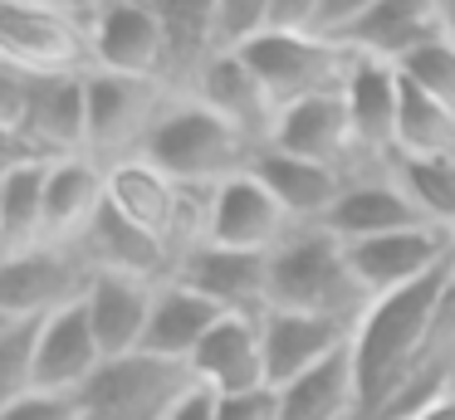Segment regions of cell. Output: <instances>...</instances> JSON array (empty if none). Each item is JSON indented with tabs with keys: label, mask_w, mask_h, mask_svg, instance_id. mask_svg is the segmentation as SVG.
<instances>
[{
	"label": "cell",
	"mask_w": 455,
	"mask_h": 420,
	"mask_svg": "<svg viewBox=\"0 0 455 420\" xmlns=\"http://www.w3.org/2000/svg\"><path fill=\"white\" fill-rule=\"evenodd\" d=\"M455 259L445 269L426 273L421 283H406L396 293H382L363 308L353 328V371H357V391H363V420L416 361L426 357V342H431V322L441 308L445 279H451Z\"/></svg>",
	"instance_id": "6da1fadb"
},
{
	"label": "cell",
	"mask_w": 455,
	"mask_h": 420,
	"mask_svg": "<svg viewBox=\"0 0 455 420\" xmlns=\"http://www.w3.org/2000/svg\"><path fill=\"white\" fill-rule=\"evenodd\" d=\"M367 293L347 264V244L323 225H294L275 254H269V308L328 313V318L357 322Z\"/></svg>",
	"instance_id": "7a4b0ae2"
},
{
	"label": "cell",
	"mask_w": 455,
	"mask_h": 420,
	"mask_svg": "<svg viewBox=\"0 0 455 420\" xmlns=\"http://www.w3.org/2000/svg\"><path fill=\"white\" fill-rule=\"evenodd\" d=\"M142 156H148L152 166H162L177 186H201V191H211V186L250 171L255 147H250L220 113H211L206 103H196L191 93H177L172 107L162 113V123L152 127Z\"/></svg>",
	"instance_id": "3957f363"
},
{
	"label": "cell",
	"mask_w": 455,
	"mask_h": 420,
	"mask_svg": "<svg viewBox=\"0 0 455 420\" xmlns=\"http://www.w3.org/2000/svg\"><path fill=\"white\" fill-rule=\"evenodd\" d=\"M0 64L25 74H93L89 10L0 0Z\"/></svg>",
	"instance_id": "277c9868"
},
{
	"label": "cell",
	"mask_w": 455,
	"mask_h": 420,
	"mask_svg": "<svg viewBox=\"0 0 455 420\" xmlns=\"http://www.w3.org/2000/svg\"><path fill=\"white\" fill-rule=\"evenodd\" d=\"M201 381L191 376L187 361H167L152 352H128V357H108L93 381L79 391L84 420H167L181 406L187 391Z\"/></svg>",
	"instance_id": "5b68a950"
},
{
	"label": "cell",
	"mask_w": 455,
	"mask_h": 420,
	"mask_svg": "<svg viewBox=\"0 0 455 420\" xmlns=\"http://www.w3.org/2000/svg\"><path fill=\"white\" fill-rule=\"evenodd\" d=\"M99 269L79 240H44L35 250L0 254V318H50L84 303Z\"/></svg>",
	"instance_id": "8992f818"
},
{
	"label": "cell",
	"mask_w": 455,
	"mask_h": 420,
	"mask_svg": "<svg viewBox=\"0 0 455 420\" xmlns=\"http://www.w3.org/2000/svg\"><path fill=\"white\" fill-rule=\"evenodd\" d=\"M245 64L259 74V83L269 88L275 107L284 113L289 103H304L314 93H338L347 88V74H353L357 54L333 35H259L255 44L240 49Z\"/></svg>",
	"instance_id": "52a82bcc"
},
{
	"label": "cell",
	"mask_w": 455,
	"mask_h": 420,
	"mask_svg": "<svg viewBox=\"0 0 455 420\" xmlns=\"http://www.w3.org/2000/svg\"><path fill=\"white\" fill-rule=\"evenodd\" d=\"M177 88L162 78H123V74H89V156L103 166L142 156L152 127L172 107Z\"/></svg>",
	"instance_id": "ba28073f"
},
{
	"label": "cell",
	"mask_w": 455,
	"mask_h": 420,
	"mask_svg": "<svg viewBox=\"0 0 455 420\" xmlns=\"http://www.w3.org/2000/svg\"><path fill=\"white\" fill-rule=\"evenodd\" d=\"M89 49L99 74L167 83V35L152 0H99L89 10Z\"/></svg>",
	"instance_id": "9c48e42d"
},
{
	"label": "cell",
	"mask_w": 455,
	"mask_h": 420,
	"mask_svg": "<svg viewBox=\"0 0 455 420\" xmlns=\"http://www.w3.org/2000/svg\"><path fill=\"white\" fill-rule=\"evenodd\" d=\"M269 147H279V152H289V156H308V162L338 166V171H347V176L377 171V166H382V162H367L363 147H357L343 88H338V93H314V98H304V103H289L275 123Z\"/></svg>",
	"instance_id": "30bf717a"
},
{
	"label": "cell",
	"mask_w": 455,
	"mask_h": 420,
	"mask_svg": "<svg viewBox=\"0 0 455 420\" xmlns=\"http://www.w3.org/2000/svg\"><path fill=\"white\" fill-rule=\"evenodd\" d=\"M451 259H455V244L441 225H411V230H392V234H372V240L347 244V264H353L367 298L421 283L426 273L445 269Z\"/></svg>",
	"instance_id": "8fae6325"
},
{
	"label": "cell",
	"mask_w": 455,
	"mask_h": 420,
	"mask_svg": "<svg viewBox=\"0 0 455 420\" xmlns=\"http://www.w3.org/2000/svg\"><path fill=\"white\" fill-rule=\"evenodd\" d=\"M187 289L211 298L220 313H245L265 318L269 313V254L250 250H226V244H191L177 254V273Z\"/></svg>",
	"instance_id": "7c38bea8"
},
{
	"label": "cell",
	"mask_w": 455,
	"mask_h": 420,
	"mask_svg": "<svg viewBox=\"0 0 455 420\" xmlns=\"http://www.w3.org/2000/svg\"><path fill=\"white\" fill-rule=\"evenodd\" d=\"M294 220L284 205L269 195V186L255 171H240L230 181L211 186V215H206V240L226 250H250V254H275ZM201 240V244H206Z\"/></svg>",
	"instance_id": "4fadbf2b"
},
{
	"label": "cell",
	"mask_w": 455,
	"mask_h": 420,
	"mask_svg": "<svg viewBox=\"0 0 455 420\" xmlns=\"http://www.w3.org/2000/svg\"><path fill=\"white\" fill-rule=\"evenodd\" d=\"M191 98L226 117L255 152L269 147V137H275L279 107H275V98H269V88L259 83V74L245 64L240 49H226V54L211 59V64L196 74V83H191Z\"/></svg>",
	"instance_id": "5bb4252c"
},
{
	"label": "cell",
	"mask_w": 455,
	"mask_h": 420,
	"mask_svg": "<svg viewBox=\"0 0 455 420\" xmlns=\"http://www.w3.org/2000/svg\"><path fill=\"white\" fill-rule=\"evenodd\" d=\"M353 328L347 318H328V313H294V308H269L265 313V367L269 386H289L304 371L323 367L328 357L353 347Z\"/></svg>",
	"instance_id": "9a60e30c"
},
{
	"label": "cell",
	"mask_w": 455,
	"mask_h": 420,
	"mask_svg": "<svg viewBox=\"0 0 455 420\" xmlns=\"http://www.w3.org/2000/svg\"><path fill=\"white\" fill-rule=\"evenodd\" d=\"M191 376L206 391L226 396V391H250L269 386L265 367V318H245V313H226L216 328L201 337V347L191 352Z\"/></svg>",
	"instance_id": "2e32d148"
},
{
	"label": "cell",
	"mask_w": 455,
	"mask_h": 420,
	"mask_svg": "<svg viewBox=\"0 0 455 420\" xmlns=\"http://www.w3.org/2000/svg\"><path fill=\"white\" fill-rule=\"evenodd\" d=\"M411 225H431V220H421L411 195L396 186L392 166H377V171L347 176V191L338 195V205L328 210L323 230H333L343 244H353V240H372V234L411 230Z\"/></svg>",
	"instance_id": "e0dca14e"
},
{
	"label": "cell",
	"mask_w": 455,
	"mask_h": 420,
	"mask_svg": "<svg viewBox=\"0 0 455 420\" xmlns=\"http://www.w3.org/2000/svg\"><path fill=\"white\" fill-rule=\"evenodd\" d=\"M357 59L406 64L416 49L441 39V0H377L347 35H338Z\"/></svg>",
	"instance_id": "ac0fdd59"
},
{
	"label": "cell",
	"mask_w": 455,
	"mask_h": 420,
	"mask_svg": "<svg viewBox=\"0 0 455 420\" xmlns=\"http://www.w3.org/2000/svg\"><path fill=\"white\" fill-rule=\"evenodd\" d=\"M250 171L269 186V195L284 205V215L294 225H323L328 210L338 205V195L347 191V171L308 162V156H289L279 147H259Z\"/></svg>",
	"instance_id": "d6986e66"
},
{
	"label": "cell",
	"mask_w": 455,
	"mask_h": 420,
	"mask_svg": "<svg viewBox=\"0 0 455 420\" xmlns=\"http://www.w3.org/2000/svg\"><path fill=\"white\" fill-rule=\"evenodd\" d=\"M162 283L132 279V273H99L93 279V289L84 293V313L93 322V337H99L103 357L142 352V337H148V322H152V303H157Z\"/></svg>",
	"instance_id": "ffe728a7"
},
{
	"label": "cell",
	"mask_w": 455,
	"mask_h": 420,
	"mask_svg": "<svg viewBox=\"0 0 455 420\" xmlns=\"http://www.w3.org/2000/svg\"><path fill=\"white\" fill-rule=\"evenodd\" d=\"M347 113H353V132L367 162L392 166L396 156V117H402V68L377 64V59H357L347 74Z\"/></svg>",
	"instance_id": "44dd1931"
},
{
	"label": "cell",
	"mask_w": 455,
	"mask_h": 420,
	"mask_svg": "<svg viewBox=\"0 0 455 420\" xmlns=\"http://www.w3.org/2000/svg\"><path fill=\"white\" fill-rule=\"evenodd\" d=\"M103 361L108 357H103L99 337H93V322H89V313H84V303L60 308V313L44 318V332H40L35 391H69V396H79Z\"/></svg>",
	"instance_id": "7402d4cb"
},
{
	"label": "cell",
	"mask_w": 455,
	"mask_h": 420,
	"mask_svg": "<svg viewBox=\"0 0 455 420\" xmlns=\"http://www.w3.org/2000/svg\"><path fill=\"white\" fill-rule=\"evenodd\" d=\"M79 244L99 273H132V279H152V283L177 273V250L162 244L157 234L138 230L132 220H123L113 205H103L99 220L84 230Z\"/></svg>",
	"instance_id": "603a6c76"
},
{
	"label": "cell",
	"mask_w": 455,
	"mask_h": 420,
	"mask_svg": "<svg viewBox=\"0 0 455 420\" xmlns=\"http://www.w3.org/2000/svg\"><path fill=\"white\" fill-rule=\"evenodd\" d=\"M108 205V166L99 156H60L50 162L44 210H50V240H84L99 210Z\"/></svg>",
	"instance_id": "cb8c5ba5"
},
{
	"label": "cell",
	"mask_w": 455,
	"mask_h": 420,
	"mask_svg": "<svg viewBox=\"0 0 455 420\" xmlns=\"http://www.w3.org/2000/svg\"><path fill=\"white\" fill-rule=\"evenodd\" d=\"M167 35V83L177 93H191L196 74L220 54L216 39V0H152Z\"/></svg>",
	"instance_id": "d4e9b609"
},
{
	"label": "cell",
	"mask_w": 455,
	"mask_h": 420,
	"mask_svg": "<svg viewBox=\"0 0 455 420\" xmlns=\"http://www.w3.org/2000/svg\"><path fill=\"white\" fill-rule=\"evenodd\" d=\"M220 318H226V313L211 298H201V293L187 289L181 279H167L157 289V303H152V322H148V337H142V352L167 357V361H191V352L201 347V337H206Z\"/></svg>",
	"instance_id": "484cf974"
},
{
	"label": "cell",
	"mask_w": 455,
	"mask_h": 420,
	"mask_svg": "<svg viewBox=\"0 0 455 420\" xmlns=\"http://www.w3.org/2000/svg\"><path fill=\"white\" fill-rule=\"evenodd\" d=\"M279 420H363L353 347L328 357L323 367L304 371L289 386H279Z\"/></svg>",
	"instance_id": "4316f807"
},
{
	"label": "cell",
	"mask_w": 455,
	"mask_h": 420,
	"mask_svg": "<svg viewBox=\"0 0 455 420\" xmlns=\"http://www.w3.org/2000/svg\"><path fill=\"white\" fill-rule=\"evenodd\" d=\"M44 186H50V162H5V171H0V254H20L50 240Z\"/></svg>",
	"instance_id": "83f0119b"
},
{
	"label": "cell",
	"mask_w": 455,
	"mask_h": 420,
	"mask_svg": "<svg viewBox=\"0 0 455 420\" xmlns=\"http://www.w3.org/2000/svg\"><path fill=\"white\" fill-rule=\"evenodd\" d=\"M396 156H455V107L421 93L402 78V117H396Z\"/></svg>",
	"instance_id": "f1b7e54d"
},
{
	"label": "cell",
	"mask_w": 455,
	"mask_h": 420,
	"mask_svg": "<svg viewBox=\"0 0 455 420\" xmlns=\"http://www.w3.org/2000/svg\"><path fill=\"white\" fill-rule=\"evenodd\" d=\"M392 176L421 220L451 230L455 225V156H392Z\"/></svg>",
	"instance_id": "f546056e"
},
{
	"label": "cell",
	"mask_w": 455,
	"mask_h": 420,
	"mask_svg": "<svg viewBox=\"0 0 455 420\" xmlns=\"http://www.w3.org/2000/svg\"><path fill=\"white\" fill-rule=\"evenodd\" d=\"M40 332H44V318H0V400L35 391Z\"/></svg>",
	"instance_id": "4dcf8cb0"
},
{
	"label": "cell",
	"mask_w": 455,
	"mask_h": 420,
	"mask_svg": "<svg viewBox=\"0 0 455 420\" xmlns=\"http://www.w3.org/2000/svg\"><path fill=\"white\" fill-rule=\"evenodd\" d=\"M396 68H402L406 83H416L421 93H431V98H441L445 107H455V44L445 35L431 39L426 49H416V54Z\"/></svg>",
	"instance_id": "1f68e13d"
},
{
	"label": "cell",
	"mask_w": 455,
	"mask_h": 420,
	"mask_svg": "<svg viewBox=\"0 0 455 420\" xmlns=\"http://www.w3.org/2000/svg\"><path fill=\"white\" fill-rule=\"evenodd\" d=\"M269 35V0H216V39L226 49H245Z\"/></svg>",
	"instance_id": "d6a6232c"
},
{
	"label": "cell",
	"mask_w": 455,
	"mask_h": 420,
	"mask_svg": "<svg viewBox=\"0 0 455 420\" xmlns=\"http://www.w3.org/2000/svg\"><path fill=\"white\" fill-rule=\"evenodd\" d=\"M0 420H84V400L69 391H25L0 400Z\"/></svg>",
	"instance_id": "836d02e7"
},
{
	"label": "cell",
	"mask_w": 455,
	"mask_h": 420,
	"mask_svg": "<svg viewBox=\"0 0 455 420\" xmlns=\"http://www.w3.org/2000/svg\"><path fill=\"white\" fill-rule=\"evenodd\" d=\"M216 420H279V386H250L216 396Z\"/></svg>",
	"instance_id": "e575fe53"
},
{
	"label": "cell",
	"mask_w": 455,
	"mask_h": 420,
	"mask_svg": "<svg viewBox=\"0 0 455 420\" xmlns=\"http://www.w3.org/2000/svg\"><path fill=\"white\" fill-rule=\"evenodd\" d=\"M323 0H269V29L279 35H323Z\"/></svg>",
	"instance_id": "d590c367"
},
{
	"label": "cell",
	"mask_w": 455,
	"mask_h": 420,
	"mask_svg": "<svg viewBox=\"0 0 455 420\" xmlns=\"http://www.w3.org/2000/svg\"><path fill=\"white\" fill-rule=\"evenodd\" d=\"M372 5L377 0H323V20H318V29L338 39V35H347V29H353Z\"/></svg>",
	"instance_id": "8d00e7d4"
},
{
	"label": "cell",
	"mask_w": 455,
	"mask_h": 420,
	"mask_svg": "<svg viewBox=\"0 0 455 420\" xmlns=\"http://www.w3.org/2000/svg\"><path fill=\"white\" fill-rule=\"evenodd\" d=\"M167 420H216V391H206V386L187 391V396H181V406L172 410Z\"/></svg>",
	"instance_id": "74e56055"
},
{
	"label": "cell",
	"mask_w": 455,
	"mask_h": 420,
	"mask_svg": "<svg viewBox=\"0 0 455 420\" xmlns=\"http://www.w3.org/2000/svg\"><path fill=\"white\" fill-rule=\"evenodd\" d=\"M441 35L455 44V0H441Z\"/></svg>",
	"instance_id": "f35d334b"
},
{
	"label": "cell",
	"mask_w": 455,
	"mask_h": 420,
	"mask_svg": "<svg viewBox=\"0 0 455 420\" xmlns=\"http://www.w3.org/2000/svg\"><path fill=\"white\" fill-rule=\"evenodd\" d=\"M421 420H455V391H451V396L441 400V406H431V410H426Z\"/></svg>",
	"instance_id": "ab89813d"
},
{
	"label": "cell",
	"mask_w": 455,
	"mask_h": 420,
	"mask_svg": "<svg viewBox=\"0 0 455 420\" xmlns=\"http://www.w3.org/2000/svg\"><path fill=\"white\" fill-rule=\"evenodd\" d=\"M50 5H69V10H89L93 0H50Z\"/></svg>",
	"instance_id": "60d3db41"
},
{
	"label": "cell",
	"mask_w": 455,
	"mask_h": 420,
	"mask_svg": "<svg viewBox=\"0 0 455 420\" xmlns=\"http://www.w3.org/2000/svg\"><path fill=\"white\" fill-rule=\"evenodd\" d=\"M445 234H451V244H455V225H451V230H445Z\"/></svg>",
	"instance_id": "b9f144b4"
},
{
	"label": "cell",
	"mask_w": 455,
	"mask_h": 420,
	"mask_svg": "<svg viewBox=\"0 0 455 420\" xmlns=\"http://www.w3.org/2000/svg\"><path fill=\"white\" fill-rule=\"evenodd\" d=\"M93 5H99V0H93ZM93 5H89V10H93Z\"/></svg>",
	"instance_id": "7bdbcfd3"
}]
</instances>
